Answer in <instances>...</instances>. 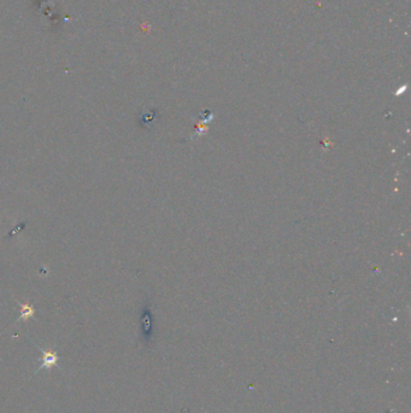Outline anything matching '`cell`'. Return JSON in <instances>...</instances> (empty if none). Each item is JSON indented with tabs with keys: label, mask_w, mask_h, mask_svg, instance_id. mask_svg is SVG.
<instances>
[{
	"label": "cell",
	"mask_w": 411,
	"mask_h": 413,
	"mask_svg": "<svg viewBox=\"0 0 411 413\" xmlns=\"http://www.w3.org/2000/svg\"><path fill=\"white\" fill-rule=\"evenodd\" d=\"M40 351H41V354H43V357H41V365L39 366L38 371H40L43 369L51 370L52 367L57 365L59 357H58V353L56 350L43 349V348H40Z\"/></svg>",
	"instance_id": "cell-1"
},
{
	"label": "cell",
	"mask_w": 411,
	"mask_h": 413,
	"mask_svg": "<svg viewBox=\"0 0 411 413\" xmlns=\"http://www.w3.org/2000/svg\"><path fill=\"white\" fill-rule=\"evenodd\" d=\"M19 306H21V314H19L18 321L28 320V319L34 317L35 308L33 305H29V303H19Z\"/></svg>",
	"instance_id": "cell-2"
},
{
	"label": "cell",
	"mask_w": 411,
	"mask_h": 413,
	"mask_svg": "<svg viewBox=\"0 0 411 413\" xmlns=\"http://www.w3.org/2000/svg\"><path fill=\"white\" fill-rule=\"evenodd\" d=\"M156 120V114L154 112H142L140 116V121L144 127H151L152 122Z\"/></svg>",
	"instance_id": "cell-3"
}]
</instances>
